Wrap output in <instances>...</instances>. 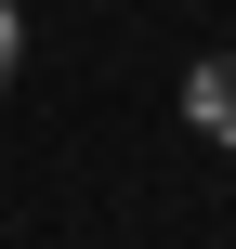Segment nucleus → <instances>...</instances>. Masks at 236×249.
Masks as SVG:
<instances>
[{"label":"nucleus","mask_w":236,"mask_h":249,"mask_svg":"<svg viewBox=\"0 0 236 249\" xmlns=\"http://www.w3.org/2000/svg\"><path fill=\"white\" fill-rule=\"evenodd\" d=\"M13 66H26V26H13V0H0V92H13Z\"/></svg>","instance_id":"f03ea898"},{"label":"nucleus","mask_w":236,"mask_h":249,"mask_svg":"<svg viewBox=\"0 0 236 249\" xmlns=\"http://www.w3.org/2000/svg\"><path fill=\"white\" fill-rule=\"evenodd\" d=\"M184 118H197L210 144H236V53H210V66H184Z\"/></svg>","instance_id":"f257e3e1"}]
</instances>
